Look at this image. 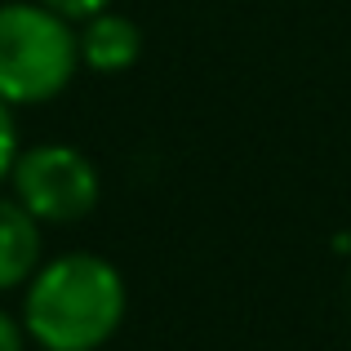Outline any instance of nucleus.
Here are the masks:
<instances>
[{
  "instance_id": "5",
  "label": "nucleus",
  "mask_w": 351,
  "mask_h": 351,
  "mask_svg": "<svg viewBox=\"0 0 351 351\" xmlns=\"http://www.w3.org/2000/svg\"><path fill=\"white\" fill-rule=\"evenodd\" d=\"M45 263V227L18 205L14 196H0V293L27 289Z\"/></svg>"
},
{
  "instance_id": "3",
  "label": "nucleus",
  "mask_w": 351,
  "mask_h": 351,
  "mask_svg": "<svg viewBox=\"0 0 351 351\" xmlns=\"http://www.w3.org/2000/svg\"><path fill=\"white\" fill-rule=\"evenodd\" d=\"M9 196L40 227H71L98 209L103 173L71 143H36L23 147L14 173H9Z\"/></svg>"
},
{
  "instance_id": "6",
  "label": "nucleus",
  "mask_w": 351,
  "mask_h": 351,
  "mask_svg": "<svg viewBox=\"0 0 351 351\" xmlns=\"http://www.w3.org/2000/svg\"><path fill=\"white\" fill-rule=\"evenodd\" d=\"M18 156H23V143H18V120H14V107L0 98V187L9 182Z\"/></svg>"
},
{
  "instance_id": "4",
  "label": "nucleus",
  "mask_w": 351,
  "mask_h": 351,
  "mask_svg": "<svg viewBox=\"0 0 351 351\" xmlns=\"http://www.w3.org/2000/svg\"><path fill=\"white\" fill-rule=\"evenodd\" d=\"M76 40H80V67L98 71V76H120L143 58V27L120 9H103V14L85 18Z\"/></svg>"
},
{
  "instance_id": "1",
  "label": "nucleus",
  "mask_w": 351,
  "mask_h": 351,
  "mask_svg": "<svg viewBox=\"0 0 351 351\" xmlns=\"http://www.w3.org/2000/svg\"><path fill=\"white\" fill-rule=\"evenodd\" d=\"M129 289L116 263L89 249L53 254L23 289V329L40 351H103L125 325Z\"/></svg>"
},
{
  "instance_id": "7",
  "label": "nucleus",
  "mask_w": 351,
  "mask_h": 351,
  "mask_svg": "<svg viewBox=\"0 0 351 351\" xmlns=\"http://www.w3.org/2000/svg\"><path fill=\"white\" fill-rule=\"evenodd\" d=\"M40 5H49L53 14H62L67 23H85V18L112 9V0H40Z\"/></svg>"
},
{
  "instance_id": "2",
  "label": "nucleus",
  "mask_w": 351,
  "mask_h": 351,
  "mask_svg": "<svg viewBox=\"0 0 351 351\" xmlns=\"http://www.w3.org/2000/svg\"><path fill=\"white\" fill-rule=\"evenodd\" d=\"M80 71L76 23L40 0L0 5V98L9 107L53 103Z\"/></svg>"
},
{
  "instance_id": "8",
  "label": "nucleus",
  "mask_w": 351,
  "mask_h": 351,
  "mask_svg": "<svg viewBox=\"0 0 351 351\" xmlns=\"http://www.w3.org/2000/svg\"><path fill=\"white\" fill-rule=\"evenodd\" d=\"M27 329H23V316H14V311L0 307V351H27Z\"/></svg>"
}]
</instances>
